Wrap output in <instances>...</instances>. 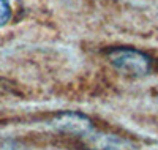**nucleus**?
Masks as SVG:
<instances>
[{"label":"nucleus","mask_w":158,"mask_h":150,"mask_svg":"<svg viewBox=\"0 0 158 150\" xmlns=\"http://www.w3.org/2000/svg\"><path fill=\"white\" fill-rule=\"evenodd\" d=\"M11 19V3L10 0H0V29L6 25Z\"/></svg>","instance_id":"nucleus-4"},{"label":"nucleus","mask_w":158,"mask_h":150,"mask_svg":"<svg viewBox=\"0 0 158 150\" xmlns=\"http://www.w3.org/2000/svg\"><path fill=\"white\" fill-rule=\"evenodd\" d=\"M51 125L56 130L67 133V134H74L79 136L81 139H84L85 136H89L92 131L95 130L92 120L81 114V112H74V111H68V112H60L52 119Z\"/></svg>","instance_id":"nucleus-2"},{"label":"nucleus","mask_w":158,"mask_h":150,"mask_svg":"<svg viewBox=\"0 0 158 150\" xmlns=\"http://www.w3.org/2000/svg\"><path fill=\"white\" fill-rule=\"evenodd\" d=\"M106 57L117 71L131 77H142L152 70L150 56L135 48H111Z\"/></svg>","instance_id":"nucleus-1"},{"label":"nucleus","mask_w":158,"mask_h":150,"mask_svg":"<svg viewBox=\"0 0 158 150\" xmlns=\"http://www.w3.org/2000/svg\"><path fill=\"white\" fill-rule=\"evenodd\" d=\"M82 142L90 150H133V144L130 141L114 134L100 133L97 130H94L89 136H85Z\"/></svg>","instance_id":"nucleus-3"},{"label":"nucleus","mask_w":158,"mask_h":150,"mask_svg":"<svg viewBox=\"0 0 158 150\" xmlns=\"http://www.w3.org/2000/svg\"><path fill=\"white\" fill-rule=\"evenodd\" d=\"M0 150H30V148L21 144L19 141L5 139V141H0Z\"/></svg>","instance_id":"nucleus-5"}]
</instances>
